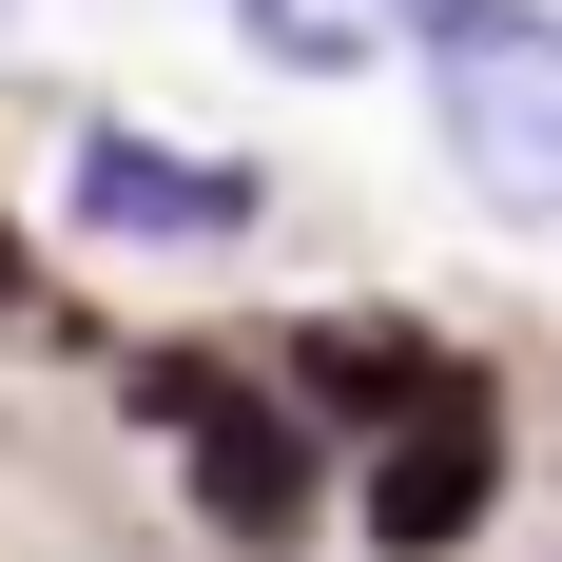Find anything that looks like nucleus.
<instances>
[{
	"instance_id": "1",
	"label": "nucleus",
	"mask_w": 562,
	"mask_h": 562,
	"mask_svg": "<svg viewBox=\"0 0 562 562\" xmlns=\"http://www.w3.org/2000/svg\"><path fill=\"white\" fill-rule=\"evenodd\" d=\"M407 40H427V98H447L465 194L505 233H543L562 214V20H524V0H407Z\"/></svg>"
},
{
	"instance_id": "6",
	"label": "nucleus",
	"mask_w": 562,
	"mask_h": 562,
	"mask_svg": "<svg viewBox=\"0 0 562 562\" xmlns=\"http://www.w3.org/2000/svg\"><path fill=\"white\" fill-rule=\"evenodd\" d=\"M233 20H252L291 78H369V58L407 40V0H233Z\"/></svg>"
},
{
	"instance_id": "5",
	"label": "nucleus",
	"mask_w": 562,
	"mask_h": 562,
	"mask_svg": "<svg viewBox=\"0 0 562 562\" xmlns=\"http://www.w3.org/2000/svg\"><path fill=\"white\" fill-rule=\"evenodd\" d=\"M291 369H311V389H330V407H389V427H407V407H427V389H447V349H407V330H369V311H330V330L291 349Z\"/></svg>"
},
{
	"instance_id": "4",
	"label": "nucleus",
	"mask_w": 562,
	"mask_h": 562,
	"mask_svg": "<svg viewBox=\"0 0 562 562\" xmlns=\"http://www.w3.org/2000/svg\"><path fill=\"white\" fill-rule=\"evenodd\" d=\"M78 233H116V252H233L252 233V175L156 156V136H78Z\"/></svg>"
},
{
	"instance_id": "2",
	"label": "nucleus",
	"mask_w": 562,
	"mask_h": 562,
	"mask_svg": "<svg viewBox=\"0 0 562 562\" xmlns=\"http://www.w3.org/2000/svg\"><path fill=\"white\" fill-rule=\"evenodd\" d=\"M136 407L175 427V465H194V505H214L233 543H272V524L311 505V427H291V407H252V369H156Z\"/></svg>"
},
{
	"instance_id": "3",
	"label": "nucleus",
	"mask_w": 562,
	"mask_h": 562,
	"mask_svg": "<svg viewBox=\"0 0 562 562\" xmlns=\"http://www.w3.org/2000/svg\"><path fill=\"white\" fill-rule=\"evenodd\" d=\"M485 485H505V427H485V389L447 369V389L389 427V465H369V543H389V562H447L465 524H485Z\"/></svg>"
}]
</instances>
